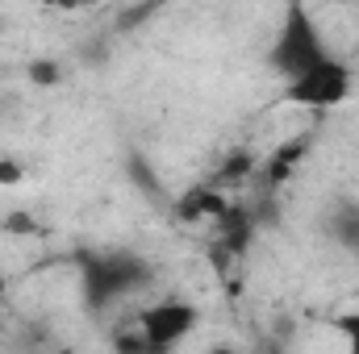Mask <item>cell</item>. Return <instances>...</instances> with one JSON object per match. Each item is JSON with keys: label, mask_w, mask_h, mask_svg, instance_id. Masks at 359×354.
I'll use <instances>...</instances> for the list:
<instances>
[{"label": "cell", "mask_w": 359, "mask_h": 354, "mask_svg": "<svg viewBox=\"0 0 359 354\" xmlns=\"http://www.w3.org/2000/svg\"><path fill=\"white\" fill-rule=\"evenodd\" d=\"M351 88H355V76H351V67H347L339 55H330L322 67L305 71L301 80L280 84V92H284L288 104L309 108V113H330V108H339V104L351 96Z\"/></svg>", "instance_id": "obj_4"}, {"label": "cell", "mask_w": 359, "mask_h": 354, "mask_svg": "<svg viewBox=\"0 0 359 354\" xmlns=\"http://www.w3.org/2000/svg\"><path fill=\"white\" fill-rule=\"evenodd\" d=\"M55 354H72V351H67V346H63V351H55Z\"/></svg>", "instance_id": "obj_13"}, {"label": "cell", "mask_w": 359, "mask_h": 354, "mask_svg": "<svg viewBox=\"0 0 359 354\" xmlns=\"http://www.w3.org/2000/svg\"><path fill=\"white\" fill-rule=\"evenodd\" d=\"M330 55H334V50H330V42H326L318 17H313L305 4H297V0L284 4L280 25H276V34H271V42H268V55H264V67H268L280 84H292V80H301L305 71L322 67Z\"/></svg>", "instance_id": "obj_2"}, {"label": "cell", "mask_w": 359, "mask_h": 354, "mask_svg": "<svg viewBox=\"0 0 359 354\" xmlns=\"http://www.w3.org/2000/svg\"><path fill=\"white\" fill-rule=\"evenodd\" d=\"M330 330L339 334V342H343V354H359V309H347V313H339V317L330 321Z\"/></svg>", "instance_id": "obj_7"}, {"label": "cell", "mask_w": 359, "mask_h": 354, "mask_svg": "<svg viewBox=\"0 0 359 354\" xmlns=\"http://www.w3.org/2000/svg\"><path fill=\"white\" fill-rule=\"evenodd\" d=\"M109 346H113V354H155L151 346H147V338L138 334V325H134V321H130V325H121V330H113Z\"/></svg>", "instance_id": "obj_8"}, {"label": "cell", "mask_w": 359, "mask_h": 354, "mask_svg": "<svg viewBox=\"0 0 359 354\" xmlns=\"http://www.w3.org/2000/svg\"><path fill=\"white\" fill-rule=\"evenodd\" d=\"M25 76H29L38 88H55V84L63 80V63H55V59H34V63L25 67Z\"/></svg>", "instance_id": "obj_9"}, {"label": "cell", "mask_w": 359, "mask_h": 354, "mask_svg": "<svg viewBox=\"0 0 359 354\" xmlns=\"http://www.w3.org/2000/svg\"><path fill=\"white\" fill-rule=\"evenodd\" d=\"M134 325H138V334L147 338V346L155 354H172L196 334L201 309L192 300H184V296H163V300L142 304L134 313Z\"/></svg>", "instance_id": "obj_3"}, {"label": "cell", "mask_w": 359, "mask_h": 354, "mask_svg": "<svg viewBox=\"0 0 359 354\" xmlns=\"http://www.w3.org/2000/svg\"><path fill=\"white\" fill-rule=\"evenodd\" d=\"M159 13V4H138V8H126L121 17H117V34H134L142 21H151Z\"/></svg>", "instance_id": "obj_10"}, {"label": "cell", "mask_w": 359, "mask_h": 354, "mask_svg": "<svg viewBox=\"0 0 359 354\" xmlns=\"http://www.w3.org/2000/svg\"><path fill=\"white\" fill-rule=\"evenodd\" d=\"M21 176H25V171H21L17 159H0V183H17Z\"/></svg>", "instance_id": "obj_11"}, {"label": "cell", "mask_w": 359, "mask_h": 354, "mask_svg": "<svg viewBox=\"0 0 359 354\" xmlns=\"http://www.w3.org/2000/svg\"><path fill=\"white\" fill-rule=\"evenodd\" d=\"M0 292H4V279H0Z\"/></svg>", "instance_id": "obj_14"}, {"label": "cell", "mask_w": 359, "mask_h": 354, "mask_svg": "<svg viewBox=\"0 0 359 354\" xmlns=\"http://www.w3.org/2000/svg\"><path fill=\"white\" fill-rule=\"evenodd\" d=\"M355 300H359V292H355ZM355 309H359V304H355Z\"/></svg>", "instance_id": "obj_15"}, {"label": "cell", "mask_w": 359, "mask_h": 354, "mask_svg": "<svg viewBox=\"0 0 359 354\" xmlns=\"http://www.w3.org/2000/svg\"><path fill=\"white\" fill-rule=\"evenodd\" d=\"M209 354H243V351H238V346H230V342H217Z\"/></svg>", "instance_id": "obj_12"}, {"label": "cell", "mask_w": 359, "mask_h": 354, "mask_svg": "<svg viewBox=\"0 0 359 354\" xmlns=\"http://www.w3.org/2000/svg\"><path fill=\"white\" fill-rule=\"evenodd\" d=\"M309 146H313V134H301V138H288V142H280L268 159L259 163V176H264V183H268V187H280L284 179H288L297 167H301V163H305Z\"/></svg>", "instance_id": "obj_5"}, {"label": "cell", "mask_w": 359, "mask_h": 354, "mask_svg": "<svg viewBox=\"0 0 359 354\" xmlns=\"http://www.w3.org/2000/svg\"><path fill=\"white\" fill-rule=\"evenodd\" d=\"M76 279H80V304L92 317H104L121 300L151 288V263L134 250H80Z\"/></svg>", "instance_id": "obj_1"}, {"label": "cell", "mask_w": 359, "mask_h": 354, "mask_svg": "<svg viewBox=\"0 0 359 354\" xmlns=\"http://www.w3.org/2000/svg\"><path fill=\"white\" fill-rule=\"evenodd\" d=\"M326 238L347 250V255H359V200H339L326 217Z\"/></svg>", "instance_id": "obj_6"}]
</instances>
